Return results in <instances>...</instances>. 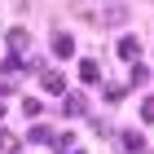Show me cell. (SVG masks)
<instances>
[{
  "label": "cell",
  "mask_w": 154,
  "mask_h": 154,
  "mask_svg": "<svg viewBox=\"0 0 154 154\" xmlns=\"http://www.w3.org/2000/svg\"><path fill=\"white\" fill-rule=\"evenodd\" d=\"M71 13L97 31H110L128 22V0H71Z\"/></svg>",
  "instance_id": "1"
},
{
  "label": "cell",
  "mask_w": 154,
  "mask_h": 154,
  "mask_svg": "<svg viewBox=\"0 0 154 154\" xmlns=\"http://www.w3.org/2000/svg\"><path fill=\"white\" fill-rule=\"evenodd\" d=\"M119 57H123V62H137V57H141V40H137V35H123V40H119Z\"/></svg>",
  "instance_id": "2"
},
{
  "label": "cell",
  "mask_w": 154,
  "mask_h": 154,
  "mask_svg": "<svg viewBox=\"0 0 154 154\" xmlns=\"http://www.w3.org/2000/svg\"><path fill=\"white\" fill-rule=\"evenodd\" d=\"M53 53H57V57H71V53H75V40L66 35V31H53Z\"/></svg>",
  "instance_id": "3"
},
{
  "label": "cell",
  "mask_w": 154,
  "mask_h": 154,
  "mask_svg": "<svg viewBox=\"0 0 154 154\" xmlns=\"http://www.w3.org/2000/svg\"><path fill=\"white\" fill-rule=\"evenodd\" d=\"M40 84H44V93H66V79H62V71H44V75H40Z\"/></svg>",
  "instance_id": "4"
},
{
  "label": "cell",
  "mask_w": 154,
  "mask_h": 154,
  "mask_svg": "<svg viewBox=\"0 0 154 154\" xmlns=\"http://www.w3.org/2000/svg\"><path fill=\"white\" fill-rule=\"evenodd\" d=\"M119 145H123L128 154H141V150H145V137H141V132H123V137H119Z\"/></svg>",
  "instance_id": "5"
},
{
  "label": "cell",
  "mask_w": 154,
  "mask_h": 154,
  "mask_svg": "<svg viewBox=\"0 0 154 154\" xmlns=\"http://www.w3.org/2000/svg\"><path fill=\"white\" fill-rule=\"evenodd\" d=\"M79 79H84V84H97V79H101L97 62H79Z\"/></svg>",
  "instance_id": "6"
},
{
  "label": "cell",
  "mask_w": 154,
  "mask_h": 154,
  "mask_svg": "<svg viewBox=\"0 0 154 154\" xmlns=\"http://www.w3.org/2000/svg\"><path fill=\"white\" fill-rule=\"evenodd\" d=\"M84 110H88V101H84L79 93H71V97H66V115H84Z\"/></svg>",
  "instance_id": "7"
},
{
  "label": "cell",
  "mask_w": 154,
  "mask_h": 154,
  "mask_svg": "<svg viewBox=\"0 0 154 154\" xmlns=\"http://www.w3.org/2000/svg\"><path fill=\"white\" fill-rule=\"evenodd\" d=\"M9 44H13V53H22L26 48V31H9Z\"/></svg>",
  "instance_id": "8"
},
{
  "label": "cell",
  "mask_w": 154,
  "mask_h": 154,
  "mask_svg": "<svg viewBox=\"0 0 154 154\" xmlns=\"http://www.w3.org/2000/svg\"><path fill=\"white\" fill-rule=\"evenodd\" d=\"M48 145H53V150H71V132H57V137H53Z\"/></svg>",
  "instance_id": "9"
},
{
  "label": "cell",
  "mask_w": 154,
  "mask_h": 154,
  "mask_svg": "<svg viewBox=\"0 0 154 154\" xmlns=\"http://www.w3.org/2000/svg\"><path fill=\"white\" fill-rule=\"evenodd\" d=\"M141 119H145V123H154V97H145V101H141Z\"/></svg>",
  "instance_id": "10"
},
{
  "label": "cell",
  "mask_w": 154,
  "mask_h": 154,
  "mask_svg": "<svg viewBox=\"0 0 154 154\" xmlns=\"http://www.w3.org/2000/svg\"><path fill=\"white\" fill-rule=\"evenodd\" d=\"M31 141H53V132H48V128H40V123H35V128H31Z\"/></svg>",
  "instance_id": "11"
},
{
  "label": "cell",
  "mask_w": 154,
  "mask_h": 154,
  "mask_svg": "<svg viewBox=\"0 0 154 154\" xmlns=\"http://www.w3.org/2000/svg\"><path fill=\"white\" fill-rule=\"evenodd\" d=\"M0 115H5V106H0Z\"/></svg>",
  "instance_id": "12"
},
{
  "label": "cell",
  "mask_w": 154,
  "mask_h": 154,
  "mask_svg": "<svg viewBox=\"0 0 154 154\" xmlns=\"http://www.w3.org/2000/svg\"><path fill=\"white\" fill-rule=\"evenodd\" d=\"M75 154H84V150H75Z\"/></svg>",
  "instance_id": "13"
}]
</instances>
